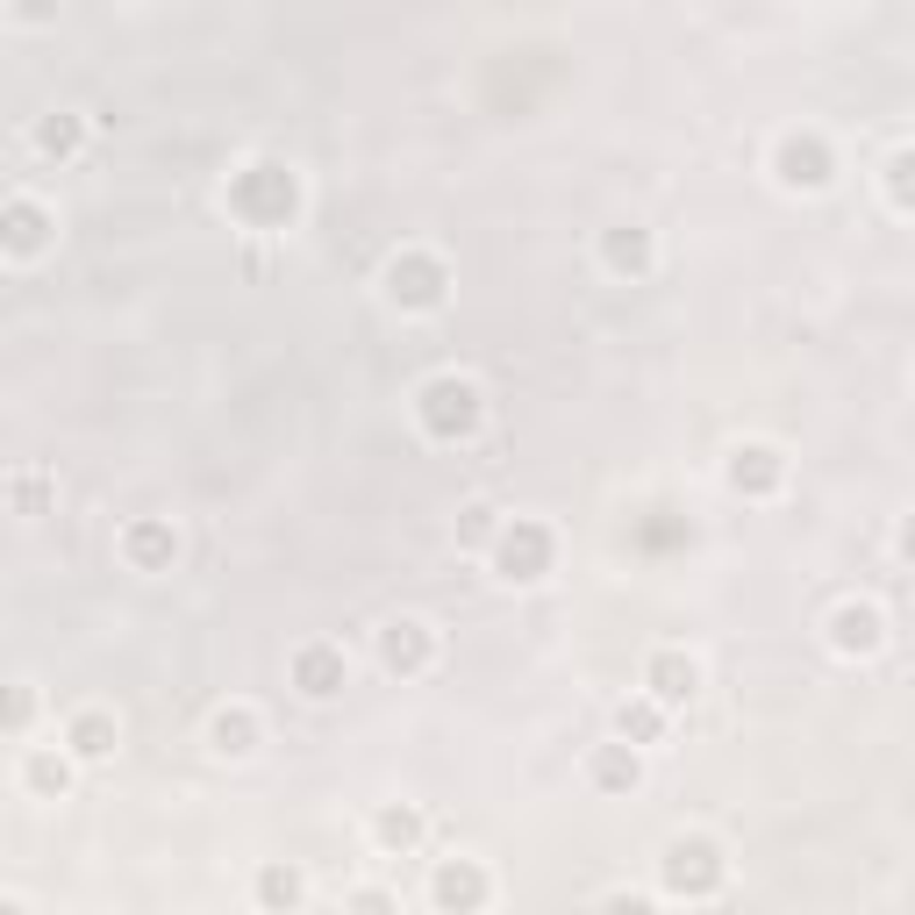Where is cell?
<instances>
[{
    "instance_id": "52a82bcc",
    "label": "cell",
    "mask_w": 915,
    "mask_h": 915,
    "mask_svg": "<svg viewBox=\"0 0 915 915\" xmlns=\"http://www.w3.org/2000/svg\"><path fill=\"white\" fill-rule=\"evenodd\" d=\"M337 686H344V659H337V651H308V659H301V694L323 701V694H337Z\"/></svg>"
},
{
    "instance_id": "5bb4252c",
    "label": "cell",
    "mask_w": 915,
    "mask_h": 915,
    "mask_svg": "<svg viewBox=\"0 0 915 915\" xmlns=\"http://www.w3.org/2000/svg\"><path fill=\"white\" fill-rule=\"evenodd\" d=\"M416 830L422 822L408 816V808H387V816H379V837H387V844H416Z\"/></svg>"
},
{
    "instance_id": "4fadbf2b",
    "label": "cell",
    "mask_w": 915,
    "mask_h": 915,
    "mask_svg": "<svg viewBox=\"0 0 915 915\" xmlns=\"http://www.w3.org/2000/svg\"><path fill=\"white\" fill-rule=\"evenodd\" d=\"M72 751H80V758H101V751H108V723H101V715H86V723L72 729Z\"/></svg>"
},
{
    "instance_id": "2e32d148",
    "label": "cell",
    "mask_w": 915,
    "mask_h": 915,
    "mask_svg": "<svg viewBox=\"0 0 915 915\" xmlns=\"http://www.w3.org/2000/svg\"><path fill=\"white\" fill-rule=\"evenodd\" d=\"M751 480V486H766L772 480V451H737V486Z\"/></svg>"
},
{
    "instance_id": "603a6c76",
    "label": "cell",
    "mask_w": 915,
    "mask_h": 915,
    "mask_svg": "<svg viewBox=\"0 0 915 915\" xmlns=\"http://www.w3.org/2000/svg\"><path fill=\"white\" fill-rule=\"evenodd\" d=\"M902 544H908V558H915V523H908V537H902Z\"/></svg>"
},
{
    "instance_id": "9a60e30c",
    "label": "cell",
    "mask_w": 915,
    "mask_h": 915,
    "mask_svg": "<svg viewBox=\"0 0 915 915\" xmlns=\"http://www.w3.org/2000/svg\"><path fill=\"white\" fill-rule=\"evenodd\" d=\"M215 744H222V751H251V715H222Z\"/></svg>"
},
{
    "instance_id": "44dd1931",
    "label": "cell",
    "mask_w": 915,
    "mask_h": 915,
    "mask_svg": "<svg viewBox=\"0 0 915 915\" xmlns=\"http://www.w3.org/2000/svg\"><path fill=\"white\" fill-rule=\"evenodd\" d=\"M894 193H902V201H915V150H908L902 165H894Z\"/></svg>"
},
{
    "instance_id": "6da1fadb",
    "label": "cell",
    "mask_w": 915,
    "mask_h": 915,
    "mask_svg": "<svg viewBox=\"0 0 915 915\" xmlns=\"http://www.w3.org/2000/svg\"><path fill=\"white\" fill-rule=\"evenodd\" d=\"M422 416H430L437 437H465L472 422H480V393H472L465 379H437V387L422 393Z\"/></svg>"
},
{
    "instance_id": "3957f363",
    "label": "cell",
    "mask_w": 915,
    "mask_h": 915,
    "mask_svg": "<svg viewBox=\"0 0 915 915\" xmlns=\"http://www.w3.org/2000/svg\"><path fill=\"white\" fill-rule=\"evenodd\" d=\"M544 558H551V537H544L537 523H515L508 537H501V566H508V579H537Z\"/></svg>"
},
{
    "instance_id": "ba28073f",
    "label": "cell",
    "mask_w": 915,
    "mask_h": 915,
    "mask_svg": "<svg viewBox=\"0 0 915 915\" xmlns=\"http://www.w3.org/2000/svg\"><path fill=\"white\" fill-rule=\"evenodd\" d=\"M880 644V616L873 608H844L837 616V651H873Z\"/></svg>"
},
{
    "instance_id": "9c48e42d",
    "label": "cell",
    "mask_w": 915,
    "mask_h": 915,
    "mask_svg": "<svg viewBox=\"0 0 915 915\" xmlns=\"http://www.w3.org/2000/svg\"><path fill=\"white\" fill-rule=\"evenodd\" d=\"M393 301H408V308H430V301H437V272L430 265H393Z\"/></svg>"
},
{
    "instance_id": "7a4b0ae2",
    "label": "cell",
    "mask_w": 915,
    "mask_h": 915,
    "mask_svg": "<svg viewBox=\"0 0 915 915\" xmlns=\"http://www.w3.org/2000/svg\"><path fill=\"white\" fill-rule=\"evenodd\" d=\"M715 880H723V859H715V844H673L665 851V887L673 894H715Z\"/></svg>"
},
{
    "instance_id": "8fae6325",
    "label": "cell",
    "mask_w": 915,
    "mask_h": 915,
    "mask_svg": "<svg viewBox=\"0 0 915 915\" xmlns=\"http://www.w3.org/2000/svg\"><path fill=\"white\" fill-rule=\"evenodd\" d=\"M616 723H622V737H637V744H651V737H659V729H665V715H659V708H651V701H630V708H622V715H616Z\"/></svg>"
},
{
    "instance_id": "277c9868",
    "label": "cell",
    "mask_w": 915,
    "mask_h": 915,
    "mask_svg": "<svg viewBox=\"0 0 915 915\" xmlns=\"http://www.w3.org/2000/svg\"><path fill=\"white\" fill-rule=\"evenodd\" d=\"M780 179H787V187H822V179H830L822 144H808V136H801V144H787L780 150Z\"/></svg>"
},
{
    "instance_id": "ffe728a7",
    "label": "cell",
    "mask_w": 915,
    "mask_h": 915,
    "mask_svg": "<svg viewBox=\"0 0 915 915\" xmlns=\"http://www.w3.org/2000/svg\"><path fill=\"white\" fill-rule=\"evenodd\" d=\"M29 780H36V787H65V766H57V758H36V766H29Z\"/></svg>"
},
{
    "instance_id": "7c38bea8",
    "label": "cell",
    "mask_w": 915,
    "mask_h": 915,
    "mask_svg": "<svg viewBox=\"0 0 915 915\" xmlns=\"http://www.w3.org/2000/svg\"><path fill=\"white\" fill-rule=\"evenodd\" d=\"M593 780L601 787H637V758L630 751H601L593 758Z\"/></svg>"
},
{
    "instance_id": "30bf717a",
    "label": "cell",
    "mask_w": 915,
    "mask_h": 915,
    "mask_svg": "<svg viewBox=\"0 0 915 915\" xmlns=\"http://www.w3.org/2000/svg\"><path fill=\"white\" fill-rule=\"evenodd\" d=\"M387 665H422V622H393L387 630Z\"/></svg>"
},
{
    "instance_id": "e0dca14e",
    "label": "cell",
    "mask_w": 915,
    "mask_h": 915,
    "mask_svg": "<svg viewBox=\"0 0 915 915\" xmlns=\"http://www.w3.org/2000/svg\"><path fill=\"white\" fill-rule=\"evenodd\" d=\"M257 894H265V902H301V880L294 873H265V880H257Z\"/></svg>"
},
{
    "instance_id": "5b68a950",
    "label": "cell",
    "mask_w": 915,
    "mask_h": 915,
    "mask_svg": "<svg viewBox=\"0 0 915 915\" xmlns=\"http://www.w3.org/2000/svg\"><path fill=\"white\" fill-rule=\"evenodd\" d=\"M694 659H673V651H665V659H651V694H659V701H686V694H694Z\"/></svg>"
},
{
    "instance_id": "8992f818",
    "label": "cell",
    "mask_w": 915,
    "mask_h": 915,
    "mask_svg": "<svg viewBox=\"0 0 915 915\" xmlns=\"http://www.w3.org/2000/svg\"><path fill=\"white\" fill-rule=\"evenodd\" d=\"M437 902H444V908H472V902H486V880L472 873V865H444V873H437Z\"/></svg>"
},
{
    "instance_id": "ac0fdd59",
    "label": "cell",
    "mask_w": 915,
    "mask_h": 915,
    "mask_svg": "<svg viewBox=\"0 0 915 915\" xmlns=\"http://www.w3.org/2000/svg\"><path fill=\"white\" fill-rule=\"evenodd\" d=\"M14 251H29V243H36V208H14Z\"/></svg>"
},
{
    "instance_id": "d6986e66",
    "label": "cell",
    "mask_w": 915,
    "mask_h": 915,
    "mask_svg": "<svg viewBox=\"0 0 915 915\" xmlns=\"http://www.w3.org/2000/svg\"><path fill=\"white\" fill-rule=\"evenodd\" d=\"M608 257H616V265H644V236H616Z\"/></svg>"
},
{
    "instance_id": "7402d4cb",
    "label": "cell",
    "mask_w": 915,
    "mask_h": 915,
    "mask_svg": "<svg viewBox=\"0 0 915 915\" xmlns=\"http://www.w3.org/2000/svg\"><path fill=\"white\" fill-rule=\"evenodd\" d=\"M43 150H72V122H43Z\"/></svg>"
}]
</instances>
